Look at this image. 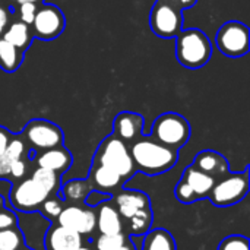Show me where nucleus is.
Listing matches in <instances>:
<instances>
[{"label":"nucleus","mask_w":250,"mask_h":250,"mask_svg":"<svg viewBox=\"0 0 250 250\" xmlns=\"http://www.w3.org/2000/svg\"><path fill=\"white\" fill-rule=\"evenodd\" d=\"M215 42L218 50L231 59L245 56L250 47V31L240 21H229L217 32Z\"/></svg>","instance_id":"nucleus-7"},{"label":"nucleus","mask_w":250,"mask_h":250,"mask_svg":"<svg viewBox=\"0 0 250 250\" xmlns=\"http://www.w3.org/2000/svg\"><path fill=\"white\" fill-rule=\"evenodd\" d=\"M21 138L26 144L29 151L38 152L63 145L64 133L53 122L44 119H34L25 125Z\"/></svg>","instance_id":"nucleus-5"},{"label":"nucleus","mask_w":250,"mask_h":250,"mask_svg":"<svg viewBox=\"0 0 250 250\" xmlns=\"http://www.w3.org/2000/svg\"><path fill=\"white\" fill-rule=\"evenodd\" d=\"M91 190L92 188L88 179H76V180H69L67 183L63 185L60 196L66 202H81L85 201L86 195Z\"/></svg>","instance_id":"nucleus-23"},{"label":"nucleus","mask_w":250,"mask_h":250,"mask_svg":"<svg viewBox=\"0 0 250 250\" xmlns=\"http://www.w3.org/2000/svg\"><path fill=\"white\" fill-rule=\"evenodd\" d=\"M82 245L83 239L78 231L59 224L51 226L44 237L45 250H76Z\"/></svg>","instance_id":"nucleus-14"},{"label":"nucleus","mask_w":250,"mask_h":250,"mask_svg":"<svg viewBox=\"0 0 250 250\" xmlns=\"http://www.w3.org/2000/svg\"><path fill=\"white\" fill-rule=\"evenodd\" d=\"M12 163L13 161L4 152L0 155V179H7L9 177V171H10Z\"/></svg>","instance_id":"nucleus-37"},{"label":"nucleus","mask_w":250,"mask_h":250,"mask_svg":"<svg viewBox=\"0 0 250 250\" xmlns=\"http://www.w3.org/2000/svg\"><path fill=\"white\" fill-rule=\"evenodd\" d=\"M142 250H177L174 237L164 229L148 230L144 242Z\"/></svg>","instance_id":"nucleus-22"},{"label":"nucleus","mask_w":250,"mask_h":250,"mask_svg":"<svg viewBox=\"0 0 250 250\" xmlns=\"http://www.w3.org/2000/svg\"><path fill=\"white\" fill-rule=\"evenodd\" d=\"M97 208V230L100 231V236H113L123 233V218L117 212L111 199L101 202Z\"/></svg>","instance_id":"nucleus-16"},{"label":"nucleus","mask_w":250,"mask_h":250,"mask_svg":"<svg viewBox=\"0 0 250 250\" xmlns=\"http://www.w3.org/2000/svg\"><path fill=\"white\" fill-rule=\"evenodd\" d=\"M107 199H111L110 193H104V192H100V190L92 189L86 195V198H85V205L89 207V208H95V207H98L101 202H104Z\"/></svg>","instance_id":"nucleus-34"},{"label":"nucleus","mask_w":250,"mask_h":250,"mask_svg":"<svg viewBox=\"0 0 250 250\" xmlns=\"http://www.w3.org/2000/svg\"><path fill=\"white\" fill-rule=\"evenodd\" d=\"M1 38H4L7 42L15 45L22 53H26V50L31 47V44L34 41V32H32L31 25H26L13 16L12 21L9 22L7 28L4 29Z\"/></svg>","instance_id":"nucleus-19"},{"label":"nucleus","mask_w":250,"mask_h":250,"mask_svg":"<svg viewBox=\"0 0 250 250\" xmlns=\"http://www.w3.org/2000/svg\"><path fill=\"white\" fill-rule=\"evenodd\" d=\"M149 136L164 146L179 151L190 138V125L179 113H163L154 120Z\"/></svg>","instance_id":"nucleus-3"},{"label":"nucleus","mask_w":250,"mask_h":250,"mask_svg":"<svg viewBox=\"0 0 250 250\" xmlns=\"http://www.w3.org/2000/svg\"><path fill=\"white\" fill-rule=\"evenodd\" d=\"M144 117L133 111H122L116 116L113 123V135L125 144L130 145L142 136Z\"/></svg>","instance_id":"nucleus-13"},{"label":"nucleus","mask_w":250,"mask_h":250,"mask_svg":"<svg viewBox=\"0 0 250 250\" xmlns=\"http://www.w3.org/2000/svg\"><path fill=\"white\" fill-rule=\"evenodd\" d=\"M12 18H13L12 9L7 4H4V3L0 1V37L3 35V32L7 28V25L12 21Z\"/></svg>","instance_id":"nucleus-36"},{"label":"nucleus","mask_w":250,"mask_h":250,"mask_svg":"<svg viewBox=\"0 0 250 250\" xmlns=\"http://www.w3.org/2000/svg\"><path fill=\"white\" fill-rule=\"evenodd\" d=\"M48 196L50 193L29 177L13 183L9 193V201L19 212H37Z\"/></svg>","instance_id":"nucleus-9"},{"label":"nucleus","mask_w":250,"mask_h":250,"mask_svg":"<svg viewBox=\"0 0 250 250\" xmlns=\"http://www.w3.org/2000/svg\"><path fill=\"white\" fill-rule=\"evenodd\" d=\"M111 201H113L117 212L120 214V217L125 221H127L130 217H133L141 209L151 207L149 198L144 192H139V190H122Z\"/></svg>","instance_id":"nucleus-15"},{"label":"nucleus","mask_w":250,"mask_h":250,"mask_svg":"<svg viewBox=\"0 0 250 250\" xmlns=\"http://www.w3.org/2000/svg\"><path fill=\"white\" fill-rule=\"evenodd\" d=\"M92 163L111 168L113 171L120 174L123 180L132 177L136 173L133 160L130 157L129 145L114 135H108L107 138H104L94 155Z\"/></svg>","instance_id":"nucleus-4"},{"label":"nucleus","mask_w":250,"mask_h":250,"mask_svg":"<svg viewBox=\"0 0 250 250\" xmlns=\"http://www.w3.org/2000/svg\"><path fill=\"white\" fill-rule=\"evenodd\" d=\"M32 160H34L37 167L51 170V171L57 173L59 176L64 174L70 168L72 161H73L70 151L67 148H64L63 145L34 152Z\"/></svg>","instance_id":"nucleus-12"},{"label":"nucleus","mask_w":250,"mask_h":250,"mask_svg":"<svg viewBox=\"0 0 250 250\" xmlns=\"http://www.w3.org/2000/svg\"><path fill=\"white\" fill-rule=\"evenodd\" d=\"M23 1H29V3H35V4H42L44 0H18L16 3H23Z\"/></svg>","instance_id":"nucleus-40"},{"label":"nucleus","mask_w":250,"mask_h":250,"mask_svg":"<svg viewBox=\"0 0 250 250\" xmlns=\"http://www.w3.org/2000/svg\"><path fill=\"white\" fill-rule=\"evenodd\" d=\"M218 250H250L249 240L245 236H229L221 242Z\"/></svg>","instance_id":"nucleus-31"},{"label":"nucleus","mask_w":250,"mask_h":250,"mask_svg":"<svg viewBox=\"0 0 250 250\" xmlns=\"http://www.w3.org/2000/svg\"><path fill=\"white\" fill-rule=\"evenodd\" d=\"M3 205H4V202H3V198H1V196H0V208H1V207H3Z\"/></svg>","instance_id":"nucleus-42"},{"label":"nucleus","mask_w":250,"mask_h":250,"mask_svg":"<svg viewBox=\"0 0 250 250\" xmlns=\"http://www.w3.org/2000/svg\"><path fill=\"white\" fill-rule=\"evenodd\" d=\"M7 1H10V3H16L18 0H7Z\"/></svg>","instance_id":"nucleus-43"},{"label":"nucleus","mask_w":250,"mask_h":250,"mask_svg":"<svg viewBox=\"0 0 250 250\" xmlns=\"http://www.w3.org/2000/svg\"><path fill=\"white\" fill-rule=\"evenodd\" d=\"M63 205H64L63 201H60V199H57V198H53V196H51V198L48 196V198L42 202V205H41V208H40V212L42 214L44 218H47V220H50V221L53 223V221L57 220L59 214H60L62 209L64 208Z\"/></svg>","instance_id":"nucleus-30"},{"label":"nucleus","mask_w":250,"mask_h":250,"mask_svg":"<svg viewBox=\"0 0 250 250\" xmlns=\"http://www.w3.org/2000/svg\"><path fill=\"white\" fill-rule=\"evenodd\" d=\"M174 193H176L177 201H180L183 204H192V202L198 201L196 196H195V193H193V190L190 189V186L185 180H180L177 183V186L174 189Z\"/></svg>","instance_id":"nucleus-32"},{"label":"nucleus","mask_w":250,"mask_h":250,"mask_svg":"<svg viewBox=\"0 0 250 250\" xmlns=\"http://www.w3.org/2000/svg\"><path fill=\"white\" fill-rule=\"evenodd\" d=\"M130 157L136 171L146 176H158L171 170L179 158V152L154 141L149 135L141 136L129 145Z\"/></svg>","instance_id":"nucleus-1"},{"label":"nucleus","mask_w":250,"mask_h":250,"mask_svg":"<svg viewBox=\"0 0 250 250\" xmlns=\"http://www.w3.org/2000/svg\"><path fill=\"white\" fill-rule=\"evenodd\" d=\"M12 227H18V218L12 211L1 207L0 208V230H6Z\"/></svg>","instance_id":"nucleus-35"},{"label":"nucleus","mask_w":250,"mask_h":250,"mask_svg":"<svg viewBox=\"0 0 250 250\" xmlns=\"http://www.w3.org/2000/svg\"><path fill=\"white\" fill-rule=\"evenodd\" d=\"M40 4H35V3H29V1H23V3H15V9H12V13L13 16L26 23V25H31L35 15H37V9H38Z\"/></svg>","instance_id":"nucleus-28"},{"label":"nucleus","mask_w":250,"mask_h":250,"mask_svg":"<svg viewBox=\"0 0 250 250\" xmlns=\"http://www.w3.org/2000/svg\"><path fill=\"white\" fill-rule=\"evenodd\" d=\"M76 250H94V249H92L91 246H83V245H82L81 248H78Z\"/></svg>","instance_id":"nucleus-41"},{"label":"nucleus","mask_w":250,"mask_h":250,"mask_svg":"<svg viewBox=\"0 0 250 250\" xmlns=\"http://www.w3.org/2000/svg\"><path fill=\"white\" fill-rule=\"evenodd\" d=\"M126 223H127V231H129V234H133V236H142V234H145L151 229V224H152V211H151V207L149 208H145V209H141L133 217H130Z\"/></svg>","instance_id":"nucleus-25"},{"label":"nucleus","mask_w":250,"mask_h":250,"mask_svg":"<svg viewBox=\"0 0 250 250\" xmlns=\"http://www.w3.org/2000/svg\"><path fill=\"white\" fill-rule=\"evenodd\" d=\"M28 151H29V149H28L26 144L23 142V139L21 138V135H18V136L12 135V138H10L9 144H7V148H6L4 154H6L12 161H16V160L23 158V157L26 155Z\"/></svg>","instance_id":"nucleus-29"},{"label":"nucleus","mask_w":250,"mask_h":250,"mask_svg":"<svg viewBox=\"0 0 250 250\" xmlns=\"http://www.w3.org/2000/svg\"><path fill=\"white\" fill-rule=\"evenodd\" d=\"M182 180H185V182L190 186V189L193 190L196 199L208 198L211 189L214 188V185H215V182H217L214 177H211V176H208L207 173L198 170L195 166L186 167Z\"/></svg>","instance_id":"nucleus-20"},{"label":"nucleus","mask_w":250,"mask_h":250,"mask_svg":"<svg viewBox=\"0 0 250 250\" xmlns=\"http://www.w3.org/2000/svg\"><path fill=\"white\" fill-rule=\"evenodd\" d=\"M211 56L212 42L202 29H182L176 37V57L186 69H199L205 66Z\"/></svg>","instance_id":"nucleus-2"},{"label":"nucleus","mask_w":250,"mask_h":250,"mask_svg":"<svg viewBox=\"0 0 250 250\" xmlns=\"http://www.w3.org/2000/svg\"><path fill=\"white\" fill-rule=\"evenodd\" d=\"M23 248V234L18 227L0 230V250H18Z\"/></svg>","instance_id":"nucleus-27"},{"label":"nucleus","mask_w":250,"mask_h":250,"mask_svg":"<svg viewBox=\"0 0 250 250\" xmlns=\"http://www.w3.org/2000/svg\"><path fill=\"white\" fill-rule=\"evenodd\" d=\"M34 182H37L41 188H44L50 195L56 193L60 188V176L51 170H45L41 167H37L31 176Z\"/></svg>","instance_id":"nucleus-26"},{"label":"nucleus","mask_w":250,"mask_h":250,"mask_svg":"<svg viewBox=\"0 0 250 250\" xmlns=\"http://www.w3.org/2000/svg\"><path fill=\"white\" fill-rule=\"evenodd\" d=\"M249 192V171L227 174L223 179L217 180L211 189L208 198L215 207H233L245 199Z\"/></svg>","instance_id":"nucleus-6"},{"label":"nucleus","mask_w":250,"mask_h":250,"mask_svg":"<svg viewBox=\"0 0 250 250\" xmlns=\"http://www.w3.org/2000/svg\"><path fill=\"white\" fill-rule=\"evenodd\" d=\"M56 224L75 230L81 236H91L97 230V214L89 207L69 205L62 209Z\"/></svg>","instance_id":"nucleus-11"},{"label":"nucleus","mask_w":250,"mask_h":250,"mask_svg":"<svg viewBox=\"0 0 250 250\" xmlns=\"http://www.w3.org/2000/svg\"><path fill=\"white\" fill-rule=\"evenodd\" d=\"M18 250H34V249H29V248H28V249H23V248H21V249H18Z\"/></svg>","instance_id":"nucleus-44"},{"label":"nucleus","mask_w":250,"mask_h":250,"mask_svg":"<svg viewBox=\"0 0 250 250\" xmlns=\"http://www.w3.org/2000/svg\"><path fill=\"white\" fill-rule=\"evenodd\" d=\"M25 174H26V161L23 158H21V160H16V161L12 163L7 179H10L15 183L18 180L25 179Z\"/></svg>","instance_id":"nucleus-33"},{"label":"nucleus","mask_w":250,"mask_h":250,"mask_svg":"<svg viewBox=\"0 0 250 250\" xmlns=\"http://www.w3.org/2000/svg\"><path fill=\"white\" fill-rule=\"evenodd\" d=\"M88 180H89L92 189L104 192V193H110L111 190L120 188L125 183V180L120 174H117L111 168L97 164V163H92Z\"/></svg>","instance_id":"nucleus-18"},{"label":"nucleus","mask_w":250,"mask_h":250,"mask_svg":"<svg viewBox=\"0 0 250 250\" xmlns=\"http://www.w3.org/2000/svg\"><path fill=\"white\" fill-rule=\"evenodd\" d=\"M149 26L160 38H176L183 29V12L164 0H157L149 13Z\"/></svg>","instance_id":"nucleus-8"},{"label":"nucleus","mask_w":250,"mask_h":250,"mask_svg":"<svg viewBox=\"0 0 250 250\" xmlns=\"http://www.w3.org/2000/svg\"><path fill=\"white\" fill-rule=\"evenodd\" d=\"M34 38L41 41L56 40L66 28V18L60 7L56 4H40L37 15L31 23Z\"/></svg>","instance_id":"nucleus-10"},{"label":"nucleus","mask_w":250,"mask_h":250,"mask_svg":"<svg viewBox=\"0 0 250 250\" xmlns=\"http://www.w3.org/2000/svg\"><path fill=\"white\" fill-rule=\"evenodd\" d=\"M95 250H136V248L127 234L119 233L113 236H100L95 240Z\"/></svg>","instance_id":"nucleus-24"},{"label":"nucleus","mask_w":250,"mask_h":250,"mask_svg":"<svg viewBox=\"0 0 250 250\" xmlns=\"http://www.w3.org/2000/svg\"><path fill=\"white\" fill-rule=\"evenodd\" d=\"M10 138H12V133H10L6 127L0 126V155L6 151Z\"/></svg>","instance_id":"nucleus-39"},{"label":"nucleus","mask_w":250,"mask_h":250,"mask_svg":"<svg viewBox=\"0 0 250 250\" xmlns=\"http://www.w3.org/2000/svg\"><path fill=\"white\" fill-rule=\"evenodd\" d=\"M164 1H167L168 4H171L177 10H182L183 12L185 9H189L192 6H195L198 0H164Z\"/></svg>","instance_id":"nucleus-38"},{"label":"nucleus","mask_w":250,"mask_h":250,"mask_svg":"<svg viewBox=\"0 0 250 250\" xmlns=\"http://www.w3.org/2000/svg\"><path fill=\"white\" fill-rule=\"evenodd\" d=\"M192 166H195L198 170L207 173L208 176L214 177L215 180H220L230 173L229 161L220 152H215L211 149H205V151H201L199 154H196Z\"/></svg>","instance_id":"nucleus-17"},{"label":"nucleus","mask_w":250,"mask_h":250,"mask_svg":"<svg viewBox=\"0 0 250 250\" xmlns=\"http://www.w3.org/2000/svg\"><path fill=\"white\" fill-rule=\"evenodd\" d=\"M25 53L18 50L15 45L7 42L4 38L0 37V69L6 73L16 72L22 62H23Z\"/></svg>","instance_id":"nucleus-21"}]
</instances>
